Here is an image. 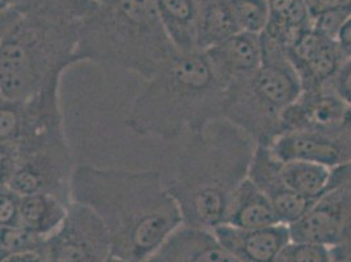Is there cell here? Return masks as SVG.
<instances>
[{"instance_id":"28","label":"cell","mask_w":351,"mask_h":262,"mask_svg":"<svg viewBox=\"0 0 351 262\" xmlns=\"http://www.w3.org/2000/svg\"><path fill=\"white\" fill-rule=\"evenodd\" d=\"M332 254L351 256V209L343 220L341 233L338 235L336 244L330 248Z\"/></svg>"},{"instance_id":"17","label":"cell","mask_w":351,"mask_h":262,"mask_svg":"<svg viewBox=\"0 0 351 262\" xmlns=\"http://www.w3.org/2000/svg\"><path fill=\"white\" fill-rule=\"evenodd\" d=\"M224 224L239 228H263L282 224L269 198L249 177L234 191Z\"/></svg>"},{"instance_id":"30","label":"cell","mask_w":351,"mask_h":262,"mask_svg":"<svg viewBox=\"0 0 351 262\" xmlns=\"http://www.w3.org/2000/svg\"><path fill=\"white\" fill-rule=\"evenodd\" d=\"M1 262H46L45 256L38 252H28V253H19L3 257Z\"/></svg>"},{"instance_id":"7","label":"cell","mask_w":351,"mask_h":262,"mask_svg":"<svg viewBox=\"0 0 351 262\" xmlns=\"http://www.w3.org/2000/svg\"><path fill=\"white\" fill-rule=\"evenodd\" d=\"M60 78L20 100L1 99V168L46 150L69 146L59 99Z\"/></svg>"},{"instance_id":"29","label":"cell","mask_w":351,"mask_h":262,"mask_svg":"<svg viewBox=\"0 0 351 262\" xmlns=\"http://www.w3.org/2000/svg\"><path fill=\"white\" fill-rule=\"evenodd\" d=\"M336 43L346 60H351V15L337 32Z\"/></svg>"},{"instance_id":"19","label":"cell","mask_w":351,"mask_h":262,"mask_svg":"<svg viewBox=\"0 0 351 262\" xmlns=\"http://www.w3.org/2000/svg\"><path fill=\"white\" fill-rule=\"evenodd\" d=\"M69 206L70 204L53 194L40 193L21 195V226L44 237H49L63 223Z\"/></svg>"},{"instance_id":"26","label":"cell","mask_w":351,"mask_h":262,"mask_svg":"<svg viewBox=\"0 0 351 262\" xmlns=\"http://www.w3.org/2000/svg\"><path fill=\"white\" fill-rule=\"evenodd\" d=\"M312 21L320 16L336 11L351 12V0H304Z\"/></svg>"},{"instance_id":"10","label":"cell","mask_w":351,"mask_h":262,"mask_svg":"<svg viewBox=\"0 0 351 262\" xmlns=\"http://www.w3.org/2000/svg\"><path fill=\"white\" fill-rule=\"evenodd\" d=\"M287 56L300 76L303 91L332 86L346 58L336 40L311 27L287 49Z\"/></svg>"},{"instance_id":"1","label":"cell","mask_w":351,"mask_h":262,"mask_svg":"<svg viewBox=\"0 0 351 262\" xmlns=\"http://www.w3.org/2000/svg\"><path fill=\"white\" fill-rule=\"evenodd\" d=\"M71 201L101 218L113 256L128 262H146L182 224L178 204L154 169L76 165Z\"/></svg>"},{"instance_id":"25","label":"cell","mask_w":351,"mask_h":262,"mask_svg":"<svg viewBox=\"0 0 351 262\" xmlns=\"http://www.w3.org/2000/svg\"><path fill=\"white\" fill-rule=\"evenodd\" d=\"M0 223L1 227H17L21 226V217H20V204L21 195L15 193L14 190L1 187L0 190Z\"/></svg>"},{"instance_id":"13","label":"cell","mask_w":351,"mask_h":262,"mask_svg":"<svg viewBox=\"0 0 351 262\" xmlns=\"http://www.w3.org/2000/svg\"><path fill=\"white\" fill-rule=\"evenodd\" d=\"M280 161H309L337 168L351 163L343 141L337 134L319 131L293 130L280 132L269 145Z\"/></svg>"},{"instance_id":"23","label":"cell","mask_w":351,"mask_h":262,"mask_svg":"<svg viewBox=\"0 0 351 262\" xmlns=\"http://www.w3.org/2000/svg\"><path fill=\"white\" fill-rule=\"evenodd\" d=\"M46 239L47 237L33 233L24 226L1 227V259L28 252H38L44 254Z\"/></svg>"},{"instance_id":"15","label":"cell","mask_w":351,"mask_h":262,"mask_svg":"<svg viewBox=\"0 0 351 262\" xmlns=\"http://www.w3.org/2000/svg\"><path fill=\"white\" fill-rule=\"evenodd\" d=\"M213 231L239 262H277L291 240L286 224L252 230L221 224Z\"/></svg>"},{"instance_id":"20","label":"cell","mask_w":351,"mask_h":262,"mask_svg":"<svg viewBox=\"0 0 351 262\" xmlns=\"http://www.w3.org/2000/svg\"><path fill=\"white\" fill-rule=\"evenodd\" d=\"M198 51H206L239 33L226 0H198Z\"/></svg>"},{"instance_id":"22","label":"cell","mask_w":351,"mask_h":262,"mask_svg":"<svg viewBox=\"0 0 351 262\" xmlns=\"http://www.w3.org/2000/svg\"><path fill=\"white\" fill-rule=\"evenodd\" d=\"M239 32L261 36L270 20L269 0H226Z\"/></svg>"},{"instance_id":"5","label":"cell","mask_w":351,"mask_h":262,"mask_svg":"<svg viewBox=\"0 0 351 262\" xmlns=\"http://www.w3.org/2000/svg\"><path fill=\"white\" fill-rule=\"evenodd\" d=\"M80 23L77 59L136 73L145 80L178 50L162 27L156 0H93Z\"/></svg>"},{"instance_id":"33","label":"cell","mask_w":351,"mask_h":262,"mask_svg":"<svg viewBox=\"0 0 351 262\" xmlns=\"http://www.w3.org/2000/svg\"><path fill=\"white\" fill-rule=\"evenodd\" d=\"M12 0H1V8H5Z\"/></svg>"},{"instance_id":"24","label":"cell","mask_w":351,"mask_h":262,"mask_svg":"<svg viewBox=\"0 0 351 262\" xmlns=\"http://www.w3.org/2000/svg\"><path fill=\"white\" fill-rule=\"evenodd\" d=\"M330 248L315 243L293 241L283 248L277 262H330Z\"/></svg>"},{"instance_id":"14","label":"cell","mask_w":351,"mask_h":262,"mask_svg":"<svg viewBox=\"0 0 351 262\" xmlns=\"http://www.w3.org/2000/svg\"><path fill=\"white\" fill-rule=\"evenodd\" d=\"M224 89L250 79L261 67L263 40L258 34L239 32L204 51Z\"/></svg>"},{"instance_id":"18","label":"cell","mask_w":351,"mask_h":262,"mask_svg":"<svg viewBox=\"0 0 351 262\" xmlns=\"http://www.w3.org/2000/svg\"><path fill=\"white\" fill-rule=\"evenodd\" d=\"M162 27L181 53L197 50L198 0H156Z\"/></svg>"},{"instance_id":"16","label":"cell","mask_w":351,"mask_h":262,"mask_svg":"<svg viewBox=\"0 0 351 262\" xmlns=\"http://www.w3.org/2000/svg\"><path fill=\"white\" fill-rule=\"evenodd\" d=\"M146 262H239L213 230L181 224Z\"/></svg>"},{"instance_id":"32","label":"cell","mask_w":351,"mask_h":262,"mask_svg":"<svg viewBox=\"0 0 351 262\" xmlns=\"http://www.w3.org/2000/svg\"><path fill=\"white\" fill-rule=\"evenodd\" d=\"M108 262H128L125 261V260H122V259H118L116 256H112V259L109 260Z\"/></svg>"},{"instance_id":"21","label":"cell","mask_w":351,"mask_h":262,"mask_svg":"<svg viewBox=\"0 0 351 262\" xmlns=\"http://www.w3.org/2000/svg\"><path fill=\"white\" fill-rule=\"evenodd\" d=\"M333 169L309 161H282L280 174L290 189L311 201H317L332 187Z\"/></svg>"},{"instance_id":"9","label":"cell","mask_w":351,"mask_h":262,"mask_svg":"<svg viewBox=\"0 0 351 262\" xmlns=\"http://www.w3.org/2000/svg\"><path fill=\"white\" fill-rule=\"evenodd\" d=\"M73 171L70 146L51 148L21 158L1 168V187H7L20 195L53 194L71 204Z\"/></svg>"},{"instance_id":"31","label":"cell","mask_w":351,"mask_h":262,"mask_svg":"<svg viewBox=\"0 0 351 262\" xmlns=\"http://www.w3.org/2000/svg\"><path fill=\"white\" fill-rule=\"evenodd\" d=\"M330 262H351V256H345V254H332Z\"/></svg>"},{"instance_id":"4","label":"cell","mask_w":351,"mask_h":262,"mask_svg":"<svg viewBox=\"0 0 351 262\" xmlns=\"http://www.w3.org/2000/svg\"><path fill=\"white\" fill-rule=\"evenodd\" d=\"M226 89L204 51H177L146 82L126 117L143 136L176 139L223 118Z\"/></svg>"},{"instance_id":"12","label":"cell","mask_w":351,"mask_h":262,"mask_svg":"<svg viewBox=\"0 0 351 262\" xmlns=\"http://www.w3.org/2000/svg\"><path fill=\"white\" fill-rule=\"evenodd\" d=\"M282 161L270 147L258 145L250 164L248 177L263 190L273 204L279 222L290 226L302 218L316 201H311L287 187L280 174Z\"/></svg>"},{"instance_id":"6","label":"cell","mask_w":351,"mask_h":262,"mask_svg":"<svg viewBox=\"0 0 351 262\" xmlns=\"http://www.w3.org/2000/svg\"><path fill=\"white\" fill-rule=\"evenodd\" d=\"M261 67L250 79L226 89L223 118L269 146L282 132V115L303 93L287 51L261 34Z\"/></svg>"},{"instance_id":"8","label":"cell","mask_w":351,"mask_h":262,"mask_svg":"<svg viewBox=\"0 0 351 262\" xmlns=\"http://www.w3.org/2000/svg\"><path fill=\"white\" fill-rule=\"evenodd\" d=\"M44 256L46 262H108L110 235L92 209L71 202L63 223L46 239Z\"/></svg>"},{"instance_id":"3","label":"cell","mask_w":351,"mask_h":262,"mask_svg":"<svg viewBox=\"0 0 351 262\" xmlns=\"http://www.w3.org/2000/svg\"><path fill=\"white\" fill-rule=\"evenodd\" d=\"M167 182L182 224L215 230L224 224L234 191L248 177L257 143L227 119L188 135Z\"/></svg>"},{"instance_id":"27","label":"cell","mask_w":351,"mask_h":262,"mask_svg":"<svg viewBox=\"0 0 351 262\" xmlns=\"http://www.w3.org/2000/svg\"><path fill=\"white\" fill-rule=\"evenodd\" d=\"M332 87L351 109V60H346L337 73Z\"/></svg>"},{"instance_id":"2","label":"cell","mask_w":351,"mask_h":262,"mask_svg":"<svg viewBox=\"0 0 351 262\" xmlns=\"http://www.w3.org/2000/svg\"><path fill=\"white\" fill-rule=\"evenodd\" d=\"M95 7L93 0H14L1 10L0 97H29L79 63L80 23Z\"/></svg>"},{"instance_id":"11","label":"cell","mask_w":351,"mask_h":262,"mask_svg":"<svg viewBox=\"0 0 351 262\" xmlns=\"http://www.w3.org/2000/svg\"><path fill=\"white\" fill-rule=\"evenodd\" d=\"M351 125V109L333 88L303 91L282 115V132L293 130L337 134Z\"/></svg>"}]
</instances>
